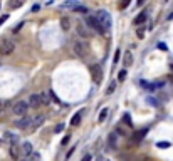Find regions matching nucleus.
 Segmentation results:
<instances>
[{
    "mask_svg": "<svg viewBox=\"0 0 173 161\" xmlns=\"http://www.w3.org/2000/svg\"><path fill=\"white\" fill-rule=\"evenodd\" d=\"M9 153H10V158L14 161L20 159V146H19V144H10V146H9Z\"/></svg>",
    "mask_w": 173,
    "mask_h": 161,
    "instance_id": "obj_10",
    "label": "nucleus"
},
{
    "mask_svg": "<svg viewBox=\"0 0 173 161\" xmlns=\"http://www.w3.org/2000/svg\"><path fill=\"white\" fill-rule=\"evenodd\" d=\"M72 10L76 12V14H88V9H86L84 5H76Z\"/></svg>",
    "mask_w": 173,
    "mask_h": 161,
    "instance_id": "obj_21",
    "label": "nucleus"
},
{
    "mask_svg": "<svg viewBox=\"0 0 173 161\" xmlns=\"http://www.w3.org/2000/svg\"><path fill=\"white\" fill-rule=\"evenodd\" d=\"M30 123H32V118L24 116V118H20L19 121H15V126H17L19 129H27V127H30Z\"/></svg>",
    "mask_w": 173,
    "mask_h": 161,
    "instance_id": "obj_8",
    "label": "nucleus"
},
{
    "mask_svg": "<svg viewBox=\"0 0 173 161\" xmlns=\"http://www.w3.org/2000/svg\"><path fill=\"white\" fill-rule=\"evenodd\" d=\"M131 62H133V57H131V54H130V52H128V54H126V59H125V64H126V65H130Z\"/></svg>",
    "mask_w": 173,
    "mask_h": 161,
    "instance_id": "obj_29",
    "label": "nucleus"
},
{
    "mask_svg": "<svg viewBox=\"0 0 173 161\" xmlns=\"http://www.w3.org/2000/svg\"><path fill=\"white\" fill-rule=\"evenodd\" d=\"M39 97H40V104H42V106H49V102H51L49 92H39Z\"/></svg>",
    "mask_w": 173,
    "mask_h": 161,
    "instance_id": "obj_16",
    "label": "nucleus"
},
{
    "mask_svg": "<svg viewBox=\"0 0 173 161\" xmlns=\"http://www.w3.org/2000/svg\"><path fill=\"white\" fill-rule=\"evenodd\" d=\"M84 24L88 25L89 30H94L96 34H104L102 27L99 25V22L96 20V17H94V15H88V17H86V20H84Z\"/></svg>",
    "mask_w": 173,
    "mask_h": 161,
    "instance_id": "obj_5",
    "label": "nucleus"
},
{
    "mask_svg": "<svg viewBox=\"0 0 173 161\" xmlns=\"http://www.w3.org/2000/svg\"><path fill=\"white\" fill-rule=\"evenodd\" d=\"M32 153H34V150H32L30 143H24L22 146H20V156H22V158H29Z\"/></svg>",
    "mask_w": 173,
    "mask_h": 161,
    "instance_id": "obj_9",
    "label": "nucleus"
},
{
    "mask_svg": "<svg viewBox=\"0 0 173 161\" xmlns=\"http://www.w3.org/2000/svg\"><path fill=\"white\" fill-rule=\"evenodd\" d=\"M145 20H146V14H139L138 17L133 20V24H134V25H139V24H143Z\"/></svg>",
    "mask_w": 173,
    "mask_h": 161,
    "instance_id": "obj_20",
    "label": "nucleus"
},
{
    "mask_svg": "<svg viewBox=\"0 0 173 161\" xmlns=\"http://www.w3.org/2000/svg\"><path fill=\"white\" fill-rule=\"evenodd\" d=\"M96 20L99 22V25L102 27V30H104V34H108V32L111 30V25H113V22H111V17L109 14L106 10H98L96 12Z\"/></svg>",
    "mask_w": 173,
    "mask_h": 161,
    "instance_id": "obj_1",
    "label": "nucleus"
},
{
    "mask_svg": "<svg viewBox=\"0 0 173 161\" xmlns=\"http://www.w3.org/2000/svg\"><path fill=\"white\" fill-rule=\"evenodd\" d=\"M98 161H109V159H108V158H102V156H101V158L98 159Z\"/></svg>",
    "mask_w": 173,
    "mask_h": 161,
    "instance_id": "obj_40",
    "label": "nucleus"
},
{
    "mask_svg": "<svg viewBox=\"0 0 173 161\" xmlns=\"http://www.w3.org/2000/svg\"><path fill=\"white\" fill-rule=\"evenodd\" d=\"M114 89H116V81H113L109 84V87H108V91H106V94H108V96H111V94L114 92Z\"/></svg>",
    "mask_w": 173,
    "mask_h": 161,
    "instance_id": "obj_23",
    "label": "nucleus"
},
{
    "mask_svg": "<svg viewBox=\"0 0 173 161\" xmlns=\"http://www.w3.org/2000/svg\"><path fill=\"white\" fill-rule=\"evenodd\" d=\"M81 116H82L81 113H76V114H74L72 119H71V124L72 126H79L81 124Z\"/></svg>",
    "mask_w": 173,
    "mask_h": 161,
    "instance_id": "obj_18",
    "label": "nucleus"
},
{
    "mask_svg": "<svg viewBox=\"0 0 173 161\" xmlns=\"http://www.w3.org/2000/svg\"><path fill=\"white\" fill-rule=\"evenodd\" d=\"M136 35L139 37V39H143V37H145V30H143V29H138V32H136Z\"/></svg>",
    "mask_w": 173,
    "mask_h": 161,
    "instance_id": "obj_31",
    "label": "nucleus"
},
{
    "mask_svg": "<svg viewBox=\"0 0 173 161\" xmlns=\"http://www.w3.org/2000/svg\"><path fill=\"white\" fill-rule=\"evenodd\" d=\"M27 104H29V107H34V109H39V107H42V104H40V97H39V94H32Z\"/></svg>",
    "mask_w": 173,
    "mask_h": 161,
    "instance_id": "obj_11",
    "label": "nucleus"
},
{
    "mask_svg": "<svg viewBox=\"0 0 173 161\" xmlns=\"http://www.w3.org/2000/svg\"><path fill=\"white\" fill-rule=\"evenodd\" d=\"M156 146H158V148H163V150H165V148H170V143H166V141H160V143H156Z\"/></svg>",
    "mask_w": 173,
    "mask_h": 161,
    "instance_id": "obj_28",
    "label": "nucleus"
},
{
    "mask_svg": "<svg viewBox=\"0 0 173 161\" xmlns=\"http://www.w3.org/2000/svg\"><path fill=\"white\" fill-rule=\"evenodd\" d=\"M61 29H62V30H69V29H71V20L67 17L61 19Z\"/></svg>",
    "mask_w": 173,
    "mask_h": 161,
    "instance_id": "obj_17",
    "label": "nucleus"
},
{
    "mask_svg": "<svg viewBox=\"0 0 173 161\" xmlns=\"http://www.w3.org/2000/svg\"><path fill=\"white\" fill-rule=\"evenodd\" d=\"M27 159H29V161H40V154H39V153H32V154L29 156Z\"/></svg>",
    "mask_w": 173,
    "mask_h": 161,
    "instance_id": "obj_24",
    "label": "nucleus"
},
{
    "mask_svg": "<svg viewBox=\"0 0 173 161\" xmlns=\"http://www.w3.org/2000/svg\"><path fill=\"white\" fill-rule=\"evenodd\" d=\"M91 159H93V158H91V154H86V156H84V158H82V159H81V161H91Z\"/></svg>",
    "mask_w": 173,
    "mask_h": 161,
    "instance_id": "obj_36",
    "label": "nucleus"
},
{
    "mask_svg": "<svg viewBox=\"0 0 173 161\" xmlns=\"http://www.w3.org/2000/svg\"><path fill=\"white\" fill-rule=\"evenodd\" d=\"M20 27H24V24H17V27L14 29V32H19V30H20Z\"/></svg>",
    "mask_w": 173,
    "mask_h": 161,
    "instance_id": "obj_37",
    "label": "nucleus"
},
{
    "mask_svg": "<svg viewBox=\"0 0 173 161\" xmlns=\"http://www.w3.org/2000/svg\"><path fill=\"white\" fill-rule=\"evenodd\" d=\"M125 77H126V71H121V72L118 74V79L119 81H125Z\"/></svg>",
    "mask_w": 173,
    "mask_h": 161,
    "instance_id": "obj_30",
    "label": "nucleus"
},
{
    "mask_svg": "<svg viewBox=\"0 0 173 161\" xmlns=\"http://www.w3.org/2000/svg\"><path fill=\"white\" fill-rule=\"evenodd\" d=\"M89 72H91V77H93V81L96 82V84H101V81H102V67L99 64H93L91 67H89Z\"/></svg>",
    "mask_w": 173,
    "mask_h": 161,
    "instance_id": "obj_6",
    "label": "nucleus"
},
{
    "mask_svg": "<svg viewBox=\"0 0 173 161\" xmlns=\"http://www.w3.org/2000/svg\"><path fill=\"white\" fill-rule=\"evenodd\" d=\"M146 133H148V129H141V131H136V133H134L133 136H131V139H133V143H139V141H141V139L143 138H145V136H146Z\"/></svg>",
    "mask_w": 173,
    "mask_h": 161,
    "instance_id": "obj_14",
    "label": "nucleus"
},
{
    "mask_svg": "<svg viewBox=\"0 0 173 161\" xmlns=\"http://www.w3.org/2000/svg\"><path fill=\"white\" fill-rule=\"evenodd\" d=\"M7 19H9V15H2V17H0V25H2V24L5 22Z\"/></svg>",
    "mask_w": 173,
    "mask_h": 161,
    "instance_id": "obj_34",
    "label": "nucleus"
},
{
    "mask_svg": "<svg viewBox=\"0 0 173 161\" xmlns=\"http://www.w3.org/2000/svg\"><path fill=\"white\" fill-rule=\"evenodd\" d=\"M114 133H119V134H123V136H126V134H128V133H126V129H125V127H123V126H118Z\"/></svg>",
    "mask_w": 173,
    "mask_h": 161,
    "instance_id": "obj_27",
    "label": "nucleus"
},
{
    "mask_svg": "<svg viewBox=\"0 0 173 161\" xmlns=\"http://www.w3.org/2000/svg\"><path fill=\"white\" fill-rule=\"evenodd\" d=\"M9 5H10V9H19V7L24 5V0H14V2L9 3Z\"/></svg>",
    "mask_w": 173,
    "mask_h": 161,
    "instance_id": "obj_22",
    "label": "nucleus"
},
{
    "mask_svg": "<svg viewBox=\"0 0 173 161\" xmlns=\"http://www.w3.org/2000/svg\"><path fill=\"white\" fill-rule=\"evenodd\" d=\"M62 129H64V124H57L54 131H56V133H61V131H62Z\"/></svg>",
    "mask_w": 173,
    "mask_h": 161,
    "instance_id": "obj_32",
    "label": "nucleus"
},
{
    "mask_svg": "<svg viewBox=\"0 0 173 161\" xmlns=\"http://www.w3.org/2000/svg\"><path fill=\"white\" fill-rule=\"evenodd\" d=\"M27 111H29V104L25 101H17V102L12 104V113L19 118H24L27 114Z\"/></svg>",
    "mask_w": 173,
    "mask_h": 161,
    "instance_id": "obj_4",
    "label": "nucleus"
},
{
    "mask_svg": "<svg viewBox=\"0 0 173 161\" xmlns=\"http://www.w3.org/2000/svg\"><path fill=\"white\" fill-rule=\"evenodd\" d=\"M108 146L111 148V150H114V148L118 146V134L116 133H109V136H108Z\"/></svg>",
    "mask_w": 173,
    "mask_h": 161,
    "instance_id": "obj_15",
    "label": "nucleus"
},
{
    "mask_svg": "<svg viewBox=\"0 0 173 161\" xmlns=\"http://www.w3.org/2000/svg\"><path fill=\"white\" fill-rule=\"evenodd\" d=\"M128 5H130V0H126V2H123L121 5H119V7H121V9H126Z\"/></svg>",
    "mask_w": 173,
    "mask_h": 161,
    "instance_id": "obj_35",
    "label": "nucleus"
},
{
    "mask_svg": "<svg viewBox=\"0 0 173 161\" xmlns=\"http://www.w3.org/2000/svg\"><path fill=\"white\" fill-rule=\"evenodd\" d=\"M76 32H77V35H79L81 39H89V37H91V30H89L82 22L76 24Z\"/></svg>",
    "mask_w": 173,
    "mask_h": 161,
    "instance_id": "obj_7",
    "label": "nucleus"
},
{
    "mask_svg": "<svg viewBox=\"0 0 173 161\" xmlns=\"http://www.w3.org/2000/svg\"><path fill=\"white\" fill-rule=\"evenodd\" d=\"M40 9V7L39 5H34V7H32V12H37V10H39Z\"/></svg>",
    "mask_w": 173,
    "mask_h": 161,
    "instance_id": "obj_39",
    "label": "nucleus"
},
{
    "mask_svg": "<svg viewBox=\"0 0 173 161\" xmlns=\"http://www.w3.org/2000/svg\"><path fill=\"white\" fill-rule=\"evenodd\" d=\"M123 121H125V124L131 126V118H130V114H128V113H125V116H123Z\"/></svg>",
    "mask_w": 173,
    "mask_h": 161,
    "instance_id": "obj_26",
    "label": "nucleus"
},
{
    "mask_svg": "<svg viewBox=\"0 0 173 161\" xmlns=\"http://www.w3.org/2000/svg\"><path fill=\"white\" fill-rule=\"evenodd\" d=\"M72 51H74V54H76L79 59H84V57L89 54V45L86 44L84 40H76L74 45H72Z\"/></svg>",
    "mask_w": 173,
    "mask_h": 161,
    "instance_id": "obj_2",
    "label": "nucleus"
},
{
    "mask_svg": "<svg viewBox=\"0 0 173 161\" xmlns=\"http://www.w3.org/2000/svg\"><path fill=\"white\" fill-rule=\"evenodd\" d=\"M3 138H5V141L9 144H19V136L14 134V133H10V131H7V133L3 134Z\"/></svg>",
    "mask_w": 173,
    "mask_h": 161,
    "instance_id": "obj_13",
    "label": "nucleus"
},
{
    "mask_svg": "<svg viewBox=\"0 0 173 161\" xmlns=\"http://www.w3.org/2000/svg\"><path fill=\"white\" fill-rule=\"evenodd\" d=\"M15 51V44L10 39H0V56H10Z\"/></svg>",
    "mask_w": 173,
    "mask_h": 161,
    "instance_id": "obj_3",
    "label": "nucleus"
},
{
    "mask_svg": "<svg viewBox=\"0 0 173 161\" xmlns=\"http://www.w3.org/2000/svg\"><path fill=\"white\" fill-rule=\"evenodd\" d=\"M20 161H29V159H27V158H22V159H20Z\"/></svg>",
    "mask_w": 173,
    "mask_h": 161,
    "instance_id": "obj_41",
    "label": "nucleus"
},
{
    "mask_svg": "<svg viewBox=\"0 0 173 161\" xmlns=\"http://www.w3.org/2000/svg\"><path fill=\"white\" fill-rule=\"evenodd\" d=\"M69 143V136H66V138L62 139V144H67Z\"/></svg>",
    "mask_w": 173,
    "mask_h": 161,
    "instance_id": "obj_38",
    "label": "nucleus"
},
{
    "mask_svg": "<svg viewBox=\"0 0 173 161\" xmlns=\"http://www.w3.org/2000/svg\"><path fill=\"white\" fill-rule=\"evenodd\" d=\"M9 101H5V99H0V114H3L7 111V107H9Z\"/></svg>",
    "mask_w": 173,
    "mask_h": 161,
    "instance_id": "obj_19",
    "label": "nucleus"
},
{
    "mask_svg": "<svg viewBox=\"0 0 173 161\" xmlns=\"http://www.w3.org/2000/svg\"><path fill=\"white\" fill-rule=\"evenodd\" d=\"M46 121V116H37V118H32V123H30V129H37L40 127Z\"/></svg>",
    "mask_w": 173,
    "mask_h": 161,
    "instance_id": "obj_12",
    "label": "nucleus"
},
{
    "mask_svg": "<svg viewBox=\"0 0 173 161\" xmlns=\"http://www.w3.org/2000/svg\"><path fill=\"white\" fill-rule=\"evenodd\" d=\"M106 118H108V109H102L101 113H99V123H102Z\"/></svg>",
    "mask_w": 173,
    "mask_h": 161,
    "instance_id": "obj_25",
    "label": "nucleus"
},
{
    "mask_svg": "<svg viewBox=\"0 0 173 161\" xmlns=\"http://www.w3.org/2000/svg\"><path fill=\"white\" fill-rule=\"evenodd\" d=\"M113 60H114V64L119 60V51H116V54H114V57H113Z\"/></svg>",
    "mask_w": 173,
    "mask_h": 161,
    "instance_id": "obj_33",
    "label": "nucleus"
}]
</instances>
